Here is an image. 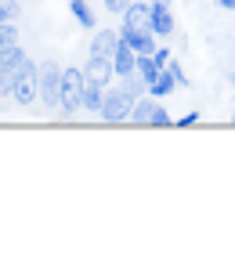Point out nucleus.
Listing matches in <instances>:
<instances>
[{"mask_svg":"<svg viewBox=\"0 0 235 253\" xmlns=\"http://www.w3.org/2000/svg\"><path fill=\"white\" fill-rule=\"evenodd\" d=\"M84 90H87V73L69 65L62 73V112H80L84 109Z\"/></svg>","mask_w":235,"mask_h":253,"instance_id":"1","label":"nucleus"},{"mask_svg":"<svg viewBox=\"0 0 235 253\" xmlns=\"http://www.w3.org/2000/svg\"><path fill=\"white\" fill-rule=\"evenodd\" d=\"M11 76H15V101L18 105H33V101L40 98V69L26 58Z\"/></svg>","mask_w":235,"mask_h":253,"instance_id":"2","label":"nucleus"},{"mask_svg":"<svg viewBox=\"0 0 235 253\" xmlns=\"http://www.w3.org/2000/svg\"><path fill=\"white\" fill-rule=\"evenodd\" d=\"M62 65L44 62L40 65V101L47 109H62Z\"/></svg>","mask_w":235,"mask_h":253,"instance_id":"3","label":"nucleus"},{"mask_svg":"<svg viewBox=\"0 0 235 253\" xmlns=\"http://www.w3.org/2000/svg\"><path fill=\"white\" fill-rule=\"evenodd\" d=\"M134 101H138V98H131L123 87H112V90H105V105H101L98 116H101L105 123H123V120H131Z\"/></svg>","mask_w":235,"mask_h":253,"instance_id":"4","label":"nucleus"},{"mask_svg":"<svg viewBox=\"0 0 235 253\" xmlns=\"http://www.w3.org/2000/svg\"><path fill=\"white\" fill-rule=\"evenodd\" d=\"M120 37L131 43L138 54H152V51H156V29H131V26H120Z\"/></svg>","mask_w":235,"mask_h":253,"instance_id":"5","label":"nucleus"},{"mask_svg":"<svg viewBox=\"0 0 235 253\" xmlns=\"http://www.w3.org/2000/svg\"><path fill=\"white\" fill-rule=\"evenodd\" d=\"M84 73H87V80L91 84H101V87H109L112 80H116V65H112V58H87V65H84Z\"/></svg>","mask_w":235,"mask_h":253,"instance_id":"6","label":"nucleus"},{"mask_svg":"<svg viewBox=\"0 0 235 253\" xmlns=\"http://www.w3.org/2000/svg\"><path fill=\"white\" fill-rule=\"evenodd\" d=\"M116 47H120V33L116 29H98L94 33V40H91V54L94 58H112Z\"/></svg>","mask_w":235,"mask_h":253,"instance_id":"7","label":"nucleus"},{"mask_svg":"<svg viewBox=\"0 0 235 253\" xmlns=\"http://www.w3.org/2000/svg\"><path fill=\"white\" fill-rule=\"evenodd\" d=\"M112 65H116V80L138 69V51H134L123 37H120V47H116V54H112Z\"/></svg>","mask_w":235,"mask_h":253,"instance_id":"8","label":"nucleus"},{"mask_svg":"<svg viewBox=\"0 0 235 253\" xmlns=\"http://www.w3.org/2000/svg\"><path fill=\"white\" fill-rule=\"evenodd\" d=\"M123 26H131V29H152V4H131L123 11Z\"/></svg>","mask_w":235,"mask_h":253,"instance_id":"9","label":"nucleus"},{"mask_svg":"<svg viewBox=\"0 0 235 253\" xmlns=\"http://www.w3.org/2000/svg\"><path fill=\"white\" fill-rule=\"evenodd\" d=\"M156 109H159V101L152 98V94H141L134 101V112H131V123L138 126H152V116H156Z\"/></svg>","mask_w":235,"mask_h":253,"instance_id":"10","label":"nucleus"},{"mask_svg":"<svg viewBox=\"0 0 235 253\" xmlns=\"http://www.w3.org/2000/svg\"><path fill=\"white\" fill-rule=\"evenodd\" d=\"M22 62H26V51H22L18 43H7V47H0V76H4V73H15Z\"/></svg>","mask_w":235,"mask_h":253,"instance_id":"11","label":"nucleus"},{"mask_svg":"<svg viewBox=\"0 0 235 253\" xmlns=\"http://www.w3.org/2000/svg\"><path fill=\"white\" fill-rule=\"evenodd\" d=\"M152 29L159 33V37H170L174 33V15L167 4H152Z\"/></svg>","mask_w":235,"mask_h":253,"instance_id":"12","label":"nucleus"},{"mask_svg":"<svg viewBox=\"0 0 235 253\" xmlns=\"http://www.w3.org/2000/svg\"><path fill=\"white\" fill-rule=\"evenodd\" d=\"M174 87H178V80H174V73H170V69H159V76H156V80L148 84V94H152V98H167Z\"/></svg>","mask_w":235,"mask_h":253,"instance_id":"13","label":"nucleus"},{"mask_svg":"<svg viewBox=\"0 0 235 253\" xmlns=\"http://www.w3.org/2000/svg\"><path fill=\"white\" fill-rule=\"evenodd\" d=\"M120 87H123L131 98H141V94H148V80L141 76L138 69H134V73H127V76H120Z\"/></svg>","mask_w":235,"mask_h":253,"instance_id":"14","label":"nucleus"},{"mask_svg":"<svg viewBox=\"0 0 235 253\" xmlns=\"http://www.w3.org/2000/svg\"><path fill=\"white\" fill-rule=\"evenodd\" d=\"M105 105V87L101 84H91L87 80V90H84V112H101Z\"/></svg>","mask_w":235,"mask_h":253,"instance_id":"15","label":"nucleus"},{"mask_svg":"<svg viewBox=\"0 0 235 253\" xmlns=\"http://www.w3.org/2000/svg\"><path fill=\"white\" fill-rule=\"evenodd\" d=\"M69 11H73V18H76L84 29H98V18H94V11L84 4V0H69Z\"/></svg>","mask_w":235,"mask_h":253,"instance_id":"16","label":"nucleus"},{"mask_svg":"<svg viewBox=\"0 0 235 253\" xmlns=\"http://www.w3.org/2000/svg\"><path fill=\"white\" fill-rule=\"evenodd\" d=\"M159 69H167V65H159V58H156V54H138V73L145 76L148 84L159 76Z\"/></svg>","mask_w":235,"mask_h":253,"instance_id":"17","label":"nucleus"},{"mask_svg":"<svg viewBox=\"0 0 235 253\" xmlns=\"http://www.w3.org/2000/svg\"><path fill=\"white\" fill-rule=\"evenodd\" d=\"M7 43H18V29L11 22H0V47H7Z\"/></svg>","mask_w":235,"mask_h":253,"instance_id":"18","label":"nucleus"},{"mask_svg":"<svg viewBox=\"0 0 235 253\" xmlns=\"http://www.w3.org/2000/svg\"><path fill=\"white\" fill-rule=\"evenodd\" d=\"M0 98H15V76L11 73L0 76Z\"/></svg>","mask_w":235,"mask_h":253,"instance_id":"19","label":"nucleus"},{"mask_svg":"<svg viewBox=\"0 0 235 253\" xmlns=\"http://www.w3.org/2000/svg\"><path fill=\"white\" fill-rule=\"evenodd\" d=\"M131 4H134V0H105V11H112V15H123Z\"/></svg>","mask_w":235,"mask_h":253,"instance_id":"20","label":"nucleus"},{"mask_svg":"<svg viewBox=\"0 0 235 253\" xmlns=\"http://www.w3.org/2000/svg\"><path fill=\"white\" fill-rule=\"evenodd\" d=\"M170 123H174V120H170V112L159 105V109H156V116H152V126H170Z\"/></svg>","mask_w":235,"mask_h":253,"instance_id":"21","label":"nucleus"},{"mask_svg":"<svg viewBox=\"0 0 235 253\" xmlns=\"http://www.w3.org/2000/svg\"><path fill=\"white\" fill-rule=\"evenodd\" d=\"M0 7H4V15H7V18H11V22H15V18H18V15H22V7H18V4H15V0H4V4H0Z\"/></svg>","mask_w":235,"mask_h":253,"instance_id":"22","label":"nucleus"},{"mask_svg":"<svg viewBox=\"0 0 235 253\" xmlns=\"http://www.w3.org/2000/svg\"><path fill=\"white\" fill-rule=\"evenodd\" d=\"M167 69H170V73H174V80H178V87H181V84H188V76H185V69H181L178 62H167Z\"/></svg>","mask_w":235,"mask_h":253,"instance_id":"23","label":"nucleus"},{"mask_svg":"<svg viewBox=\"0 0 235 253\" xmlns=\"http://www.w3.org/2000/svg\"><path fill=\"white\" fill-rule=\"evenodd\" d=\"M195 123H199V112H188V116L178 120V126H195Z\"/></svg>","mask_w":235,"mask_h":253,"instance_id":"24","label":"nucleus"},{"mask_svg":"<svg viewBox=\"0 0 235 253\" xmlns=\"http://www.w3.org/2000/svg\"><path fill=\"white\" fill-rule=\"evenodd\" d=\"M217 7H225V11H235V0H217Z\"/></svg>","mask_w":235,"mask_h":253,"instance_id":"25","label":"nucleus"},{"mask_svg":"<svg viewBox=\"0 0 235 253\" xmlns=\"http://www.w3.org/2000/svg\"><path fill=\"white\" fill-rule=\"evenodd\" d=\"M0 22H11V18H7V15H4V7H0Z\"/></svg>","mask_w":235,"mask_h":253,"instance_id":"26","label":"nucleus"},{"mask_svg":"<svg viewBox=\"0 0 235 253\" xmlns=\"http://www.w3.org/2000/svg\"><path fill=\"white\" fill-rule=\"evenodd\" d=\"M152 4H167V7H170V0H152Z\"/></svg>","mask_w":235,"mask_h":253,"instance_id":"27","label":"nucleus"},{"mask_svg":"<svg viewBox=\"0 0 235 253\" xmlns=\"http://www.w3.org/2000/svg\"><path fill=\"white\" fill-rule=\"evenodd\" d=\"M232 123H235V116H232Z\"/></svg>","mask_w":235,"mask_h":253,"instance_id":"28","label":"nucleus"}]
</instances>
